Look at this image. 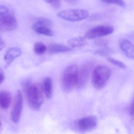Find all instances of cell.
<instances>
[{"label":"cell","instance_id":"obj_1","mask_svg":"<svg viewBox=\"0 0 134 134\" xmlns=\"http://www.w3.org/2000/svg\"><path fill=\"white\" fill-rule=\"evenodd\" d=\"M26 92L27 102L30 109L34 110L40 109L44 99L43 86L38 83L31 84Z\"/></svg>","mask_w":134,"mask_h":134},{"label":"cell","instance_id":"obj_2","mask_svg":"<svg viewBox=\"0 0 134 134\" xmlns=\"http://www.w3.org/2000/svg\"><path fill=\"white\" fill-rule=\"evenodd\" d=\"M78 69L77 65H71L67 66L61 77V84L64 92H69L76 87Z\"/></svg>","mask_w":134,"mask_h":134},{"label":"cell","instance_id":"obj_3","mask_svg":"<svg viewBox=\"0 0 134 134\" xmlns=\"http://www.w3.org/2000/svg\"><path fill=\"white\" fill-rule=\"evenodd\" d=\"M111 75V70L108 66L103 65L97 66L93 71L92 83L95 88H103L108 83Z\"/></svg>","mask_w":134,"mask_h":134},{"label":"cell","instance_id":"obj_4","mask_svg":"<svg viewBox=\"0 0 134 134\" xmlns=\"http://www.w3.org/2000/svg\"><path fill=\"white\" fill-rule=\"evenodd\" d=\"M89 13L84 9H69L60 12L58 16L60 18L71 22H77L87 18Z\"/></svg>","mask_w":134,"mask_h":134},{"label":"cell","instance_id":"obj_5","mask_svg":"<svg viewBox=\"0 0 134 134\" xmlns=\"http://www.w3.org/2000/svg\"><path fill=\"white\" fill-rule=\"evenodd\" d=\"M18 23L15 17L9 12L0 14V29L3 32H10L17 28Z\"/></svg>","mask_w":134,"mask_h":134},{"label":"cell","instance_id":"obj_6","mask_svg":"<svg viewBox=\"0 0 134 134\" xmlns=\"http://www.w3.org/2000/svg\"><path fill=\"white\" fill-rule=\"evenodd\" d=\"M114 31L113 27L110 26L100 25L89 30L85 36L86 39L92 40L103 37L112 34Z\"/></svg>","mask_w":134,"mask_h":134},{"label":"cell","instance_id":"obj_7","mask_svg":"<svg viewBox=\"0 0 134 134\" xmlns=\"http://www.w3.org/2000/svg\"><path fill=\"white\" fill-rule=\"evenodd\" d=\"M98 124V120L94 116L85 117L77 120L74 125L76 128L82 132L88 131L94 128Z\"/></svg>","mask_w":134,"mask_h":134},{"label":"cell","instance_id":"obj_8","mask_svg":"<svg viewBox=\"0 0 134 134\" xmlns=\"http://www.w3.org/2000/svg\"><path fill=\"white\" fill-rule=\"evenodd\" d=\"M23 106V98L21 91L19 90L16 93L14 105L11 113L12 121L15 123L19 122L21 118Z\"/></svg>","mask_w":134,"mask_h":134},{"label":"cell","instance_id":"obj_9","mask_svg":"<svg viewBox=\"0 0 134 134\" xmlns=\"http://www.w3.org/2000/svg\"><path fill=\"white\" fill-rule=\"evenodd\" d=\"M91 68V65L87 63L78 69L77 80L75 87L77 89L83 88L87 84L90 76Z\"/></svg>","mask_w":134,"mask_h":134},{"label":"cell","instance_id":"obj_10","mask_svg":"<svg viewBox=\"0 0 134 134\" xmlns=\"http://www.w3.org/2000/svg\"><path fill=\"white\" fill-rule=\"evenodd\" d=\"M21 54V51L18 47H12L9 48L4 56V60L6 63L7 66L10 65L11 63Z\"/></svg>","mask_w":134,"mask_h":134},{"label":"cell","instance_id":"obj_11","mask_svg":"<svg viewBox=\"0 0 134 134\" xmlns=\"http://www.w3.org/2000/svg\"><path fill=\"white\" fill-rule=\"evenodd\" d=\"M121 49L129 59H134V45L129 41L124 40L120 43Z\"/></svg>","mask_w":134,"mask_h":134},{"label":"cell","instance_id":"obj_12","mask_svg":"<svg viewBox=\"0 0 134 134\" xmlns=\"http://www.w3.org/2000/svg\"><path fill=\"white\" fill-rule=\"evenodd\" d=\"M12 97L9 92L2 91L0 93V105L3 109H7L11 103Z\"/></svg>","mask_w":134,"mask_h":134},{"label":"cell","instance_id":"obj_13","mask_svg":"<svg viewBox=\"0 0 134 134\" xmlns=\"http://www.w3.org/2000/svg\"><path fill=\"white\" fill-rule=\"evenodd\" d=\"M43 87L44 92L47 98L51 99L53 93V84L51 77H47L43 81Z\"/></svg>","mask_w":134,"mask_h":134},{"label":"cell","instance_id":"obj_14","mask_svg":"<svg viewBox=\"0 0 134 134\" xmlns=\"http://www.w3.org/2000/svg\"><path fill=\"white\" fill-rule=\"evenodd\" d=\"M71 51V48L63 44H53L49 47L48 51L49 53L52 54L65 53Z\"/></svg>","mask_w":134,"mask_h":134},{"label":"cell","instance_id":"obj_15","mask_svg":"<svg viewBox=\"0 0 134 134\" xmlns=\"http://www.w3.org/2000/svg\"><path fill=\"white\" fill-rule=\"evenodd\" d=\"M68 44L72 48L81 47L85 45L86 41L85 39L81 37H77L70 39L68 41Z\"/></svg>","mask_w":134,"mask_h":134},{"label":"cell","instance_id":"obj_16","mask_svg":"<svg viewBox=\"0 0 134 134\" xmlns=\"http://www.w3.org/2000/svg\"><path fill=\"white\" fill-rule=\"evenodd\" d=\"M52 24V22L50 19L43 17H40L36 19L34 24L33 26V28L39 26H45L50 27Z\"/></svg>","mask_w":134,"mask_h":134},{"label":"cell","instance_id":"obj_17","mask_svg":"<svg viewBox=\"0 0 134 134\" xmlns=\"http://www.w3.org/2000/svg\"><path fill=\"white\" fill-rule=\"evenodd\" d=\"M33 29L34 31L39 34L49 37H51L53 36V31L48 27L39 26L33 28Z\"/></svg>","mask_w":134,"mask_h":134},{"label":"cell","instance_id":"obj_18","mask_svg":"<svg viewBox=\"0 0 134 134\" xmlns=\"http://www.w3.org/2000/svg\"><path fill=\"white\" fill-rule=\"evenodd\" d=\"M47 50V46L42 42L36 43L34 47V51L37 55H42L45 53Z\"/></svg>","mask_w":134,"mask_h":134},{"label":"cell","instance_id":"obj_19","mask_svg":"<svg viewBox=\"0 0 134 134\" xmlns=\"http://www.w3.org/2000/svg\"><path fill=\"white\" fill-rule=\"evenodd\" d=\"M102 1L108 4H115L121 7H126V3L124 0H102Z\"/></svg>","mask_w":134,"mask_h":134},{"label":"cell","instance_id":"obj_20","mask_svg":"<svg viewBox=\"0 0 134 134\" xmlns=\"http://www.w3.org/2000/svg\"><path fill=\"white\" fill-rule=\"evenodd\" d=\"M107 60L111 64H113L118 67H120V68L124 69L126 68V65L125 64L123 63L121 61L111 58H108L107 59Z\"/></svg>","mask_w":134,"mask_h":134},{"label":"cell","instance_id":"obj_21","mask_svg":"<svg viewBox=\"0 0 134 134\" xmlns=\"http://www.w3.org/2000/svg\"><path fill=\"white\" fill-rule=\"evenodd\" d=\"M130 113L131 116L134 117V95L130 107Z\"/></svg>","mask_w":134,"mask_h":134},{"label":"cell","instance_id":"obj_22","mask_svg":"<svg viewBox=\"0 0 134 134\" xmlns=\"http://www.w3.org/2000/svg\"><path fill=\"white\" fill-rule=\"evenodd\" d=\"M52 5L55 8H59L61 5L60 0H53Z\"/></svg>","mask_w":134,"mask_h":134},{"label":"cell","instance_id":"obj_23","mask_svg":"<svg viewBox=\"0 0 134 134\" xmlns=\"http://www.w3.org/2000/svg\"><path fill=\"white\" fill-rule=\"evenodd\" d=\"M5 79V76L3 72L1 70H0V81L1 84H2L4 81Z\"/></svg>","mask_w":134,"mask_h":134},{"label":"cell","instance_id":"obj_24","mask_svg":"<svg viewBox=\"0 0 134 134\" xmlns=\"http://www.w3.org/2000/svg\"><path fill=\"white\" fill-rule=\"evenodd\" d=\"M5 46H6V44L1 37V38H0V51H1L3 50L5 48Z\"/></svg>","mask_w":134,"mask_h":134},{"label":"cell","instance_id":"obj_25","mask_svg":"<svg viewBox=\"0 0 134 134\" xmlns=\"http://www.w3.org/2000/svg\"><path fill=\"white\" fill-rule=\"evenodd\" d=\"M43 1L47 3L51 4H52L53 0H43Z\"/></svg>","mask_w":134,"mask_h":134},{"label":"cell","instance_id":"obj_26","mask_svg":"<svg viewBox=\"0 0 134 134\" xmlns=\"http://www.w3.org/2000/svg\"><path fill=\"white\" fill-rule=\"evenodd\" d=\"M66 2H68L69 3H74L76 0H65Z\"/></svg>","mask_w":134,"mask_h":134}]
</instances>
